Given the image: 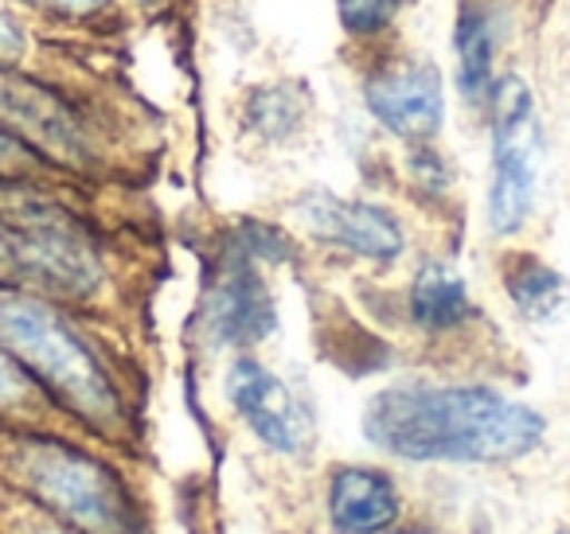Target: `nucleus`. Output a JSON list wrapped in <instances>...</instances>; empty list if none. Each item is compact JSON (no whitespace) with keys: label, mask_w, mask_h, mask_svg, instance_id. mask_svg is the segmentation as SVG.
I'll list each match as a JSON object with an SVG mask.
<instances>
[{"label":"nucleus","mask_w":570,"mask_h":534,"mask_svg":"<svg viewBox=\"0 0 570 534\" xmlns=\"http://www.w3.org/2000/svg\"><path fill=\"white\" fill-rule=\"evenodd\" d=\"M543 429L531 406L484 386H391L364 406V437L403 461H515Z\"/></svg>","instance_id":"f257e3e1"},{"label":"nucleus","mask_w":570,"mask_h":534,"mask_svg":"<svg viewBox=\"0 0 570 534\" xmlns=\"http://www.w3.org/2000/svg\"><path fill=\"white\" fill-rule=\"evenodd\" d=\"M0 281L82 300L102 285V261L71 215L40 199H4L0 204Z\"/></svg>","instance_id":"f03ea898"},{"label":"nucleus","mask_w":570,"mask_h":534,"mask_svg":"<svg viewBox=\"0 0 570 534\" xmlns=\"http://www.w3.org/2000/svg\"><path fill=\"white\" fill-rule=\"evenodd\" d=\"M0 344L24 367H32L43 378V386H51L87 422H110L118 414V394H114L106 370L98 367L90 347L59 320L56 308H48L43 300H0Z\"/></svg>","instance_id":"7ed1b4c3"},{"label":"nucleus","mask_w":570,"mask_h":534,"mask_svg":"<svg viewBox=\"0 0 570 534\" xmlns=\"http://www.w3.org/2000/svg\"><path fill=\"white\" fill-rule=\"evenodd\" d=\"M539 134L535 98L523 79L497 87V121H492V180H489V227L492 235H515L528 222L539 191Z\"/></svg>","instance_id":"20e7f679"},{"label":"nucleus","mask_w":570,"mask_h":534,"mask_svg":"<svg viewBox=\"0 0 570 534\" xmlns=\"http://www.w3.org/2000/svg\"><path fill=\"white\" fill-rule=\"evenodd\" d=\"M32 487L90 534H126L129 503L121 484L90 456L63 445H36L24 461Z\"/></svg>","instance_id":"39448f33"},{"label":"nucleus","mask_w":570,"mask_h":534,"mask_svg":"<svg viewBox=\"0 0 570 534\" xmlns=\"http://www.w3.org/2000/svg\"><path fill=\"white\" fill-rule=\"evenodd\" d=\"M277 328V308L266 281L258 274V261L246 258L235 243L219 261L212 289L204 297V332L215 347H250L262 344Z\"/></svg>","instance_id":"423d86ee"},{"label":"nucleus","mask_w":570,"mask_h":534,"mask_svg":"<svg viewBox=\"0 0 570 534\" xmlns=\"http://www.w3.org/2000/svg\"><path fill=\"white\" fill-rule=\"evenodd\" d=\"M227 398L250 433L277 453H302L313 441V414L282 378L258 359H235L227 370Z\"/></svg>","instance_id":"0eeeda50"},{"label":"nucleus","mask_w":570,"mask_h":534,"mask_svg":"<svg viewBox=\"0 0 570 534\" xmlns=\"http://www.w3.org/2000/svg\"><path fill=\"white\" fill-rule=\"evenodd\" d=\"M364 102L383 129L403 141H430L445 121V87L438 67L399 59L367 79Z\"/></svg>","instance_id":"6e6552de"},{"label":"nucleus","mask_w":570,"mask_h":534,"mask_svg":"<svg viewBox=\"0 0 570 534\" xmlns=\"http://www.w3.org/2000/svg\"><path fill=\"white\" fill-rule=\"evenodd\" d=\"M0 134H9L12 141L40 145L43 152L63 160H79L87 149L71 110L48 87L20 79L17 71H4V67H0Z\"/></svg>","instance_id":"1a4fd4ad"},{"label":"nucleus","mask_w":570,"mask_h":534,"mask_svg":"<svg viewBox=\"0 0 570 534\" xmlns=\"http://www.w3.org/2000/svg\"><path fill=\"white\" fill-rule=\"evenodd\" d=\"M305 227L317 238L372 261H391L403 254V227L383 207L360 199H336L333 191H309L297 204Z\"/></svg>","instance_id":"9d476101"},{"label":"nucleus","mask_w":570,"mask_h":534,"mask_svg":"<svg viewBox=\"0 0 570 534\" xmlns=\"http://www.w3.org/2000/svg\"><path fill=\"white\" fill-rule=\"evenodd\" d=\"M328 515L341 534H380L399 518V492L387 472L341 468L328 487Z\"/></svg>","instance_id":"9b49d317"},{"label":"nucleus","mask_w":570,"mask_h":534,"mask_svg":"<svg viewBox=\"0 0 570 534\" xmlns=\"http://www.w3.org/2000/svg\"><path fill=\"white\" fill-rule=\"evenodd\" d=\"M411 313L426 332H445L465 324L473 316V300H469V289L458 269L445 266V261H426L414 274Z\"/></svg>","instance_id":"f8f14e48"},{"label":"nucleus","mask_w":570,"mask_h":534,"mask_svg":"<svg viewBox=\"0 0 570 534\" xmlns=\"http://www.w3.org/2000/svg\"><path fill=\"white\" fill-rule=\"evenodd\" d=\"M504 289L515 313L531 324H554L570 313V281L539 258H515L504 274Z\"/></svg>","instance_id":"ddd939ff"},{"label":"nucleus","mask_w":570,"mask_h":534,"mask_svg":"<svg viewBox=\"0 0 570 534\" xmlns=\"http://www.w3.org/2000/svg\"><path fill=\"white\" fill-rule=\"evenodd\" d=\"M453 48H458V90L469 102H484L492 95V75H497V28L489 12H461Z\"/></svg>","instance_id":"4468645a"},{"label":"nucleus","mask_w":570,"mask_h":534,"mask_svg":"<svg viewBox=\"0 0 570 534\" xmlns=\"http://www.w3.org/2000/svg\"><path fill=\"white\" fill-rule=\"evenodd\" d=\"M246 118H250L254 134L269 137V141H285L302 129L305 98L294 87H262L246 98Z\"/></svg>","instance_id":"2eb2a0df"},{"label":"nucleus","mask_w":570,"mask_h":534,"mask_svg":"<svg viewBox=\"0 0 570 534\" xmlns=\"http://www.w3.org/2000/svg\"><path fill=\"white\" fill-rule=\"evenodd\" d=\"M399 9L403 0H336V17L348 36H380Z\"/></svg>","instance_id":"dca6fc26"},{"label":"nucleus","mask_w":570,"mask_h":534,"mask_svg":"<svg viewBox=\"0 0 570 534\" xmlns=\"http://www.w3.org/2000/svg\"><path fill=\"white\" fill-rule=\"evenodd\" d=\"M230 243H235L238 250L254 261H285L289 254H294L289 250V238L277 235V230L266 227V222H250V219L238 227V235L230 238Z\"/></svg>","instance_id":"f3484780"},{"label":"nucleus","mask_w":570,"mask_h":534,"mask_svg":"<svg viewBox=\"0 0 570 534\" xmlns=\"http://www.w3.org/2000/svg\"><path fill=\"white\" fill-rule=\"evenodd\" d=\"M24 390H28V383H24V375H20V363L0 347V402L24 398Z\"/></svg>","instance_id":"a211bd4d"},{"label":"nucleus","mask_w":570,"mask_h":534,"mask_svg":"<svg viewBox=\"0 0 570 534\" xmlns=\"http://www.w3.org/2000/svg\"><path fill=\"white\" fill-rule=\"evenodd\" d=\"M43 4H56V9H67V12H95V9H102L106 0H43Z\"/></svg>","instance_id":"6ab92c4d"},{"label":"nucleus","mask_w":570,"mask_h":534,"mask_svg":"<svg viewBox=\"0 0 570 534\" xmlns=\"http://www.w3.org/2000/svg\"><path fill=\"white\" fill-rule=\"evenodd\" d=\"M12 152H17V141H12L9 134H0V165H4V160H9Z\"/></svg>","instance_id":"aec40b11"},{"label":"nucleus","mask_w":570,"mask_h":534,"mask_svg":"<svg viewBox=\"0 0 570 534\" xmlns=\"http://www.w3.org/2000/svg\"><path fill=\"white\" fill-rule=\"evenodd\" d=\"M403 534H422V531H403Z\"/></svg>","instance_id":"412c9836"},{"label":"nucleus","mask_w":570,"mask_h":534,"mask_svg":"<svg viewBox=\"0 0 570 534\" xmlns=\"http://www.w3.org/2000/svg\"><path fill=\"white\" fill-rule=\"evenodd\" d=\"M145 4H149V0H145Z\"/></svg>","instance_id":"4be33fe9"},{"label":"nucleus","mask_w":570,"mask_h":534,"mask_svg":"<svg viewBox=\"0 0 570 534\" xmlns=\"http://www.w3.org/2000/svg\"><path fill=\"white\" fill-rule=\"evenodd\" d=\"M567 534H570V531H567Z\"/></svg>","instance_id":"5701e85b"}]
</instances>
